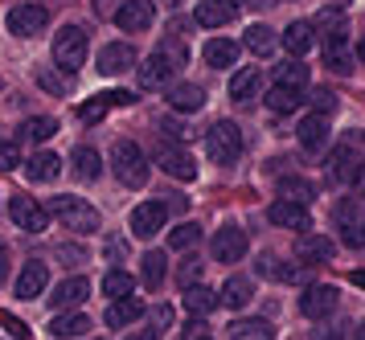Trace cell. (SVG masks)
<instances>
[{
    "instance_id": "6da1fadb",
    "label": "cell",
    "mask_w": 365,
    "mask_h": 340,
    "mask_svg": "<svg viewBox=\"0 0 365 340\" xmlns=\"http://www.w3.org/2000/svg\"><path fill=\"white\" fill-rule=\"evenodd\" d=\"M50 213L66 230H74V234H91V230H99V210H95L91 201H83V197H70V193L53 197Z\"/></svg>"
},
{
    "instance_id": "7a4b0ae2",
    "label": "cell",
    "mask_w": 365,
    "mask_h": 340,
    "mask_svg": "<svg viewBox=\"0 0 365 340\" xmlns=\"http://www.w3.org/2000/svg\"><path fill=\"white\" fill-rule=\"evenodd\" d=\"M86 49H91V41H86L83 25H62V33L53 37V62H58V70L78 74L86 66Z\"/></svg>"
},
{
    "instance_id": "3957f363",
    "label": "cell",
    "mask_w": 365,
    "mask_h": 340,
    "mask_svg": "<svg viewBox=\"0 0 365 340\" xmlns=\"http://www.w3.org/2000/svg\"><path fill=\"white\" fill-rule=\"evenodd\" d=\"M111 168H115V177L128 185V189H140L144 180H148V156H144V148L132 144V140H119L111 148Z\"/></svg>"
},
{
    "instance_id": "277c9868",
    "label": "cell",
    "mask_w": 365,
    "mask_h": 340,
    "mask_svg": "<svg viewBox=\"0 0 365 340\" xmlns=\"http://www.w3.org/2000/svg\"><path fill=\"white\" fill-rule=\"evenodd\" d=\"M361 148H365V135H357V131L341 135V144L329 152V180H357V172L365 164Z\"/></svg>"
},
{
    "instance_id": "5b68a950",
    "label": "cell",
    "mask_w": 365,
    "mask_h": 340,
    "mask_svg": "<svg viewBox=\"0 0 365 340\" xmlns=\"http://www.w3.org/2000/svg\"><path fill=\"white\" fill-rule=\"evenodd\" d=\"M205 152H210L214 164H234L238 160V156H242V131H238V123H230V119L214 123V128L205 131Z\"/></svg>"
},
{
    "instance_id": "8992f818",
    "label": "cell",
    "mask_w": 365,
    "mask_h": 340,
    "mask_svg": "<svg viewBox=\"0 0 365 340\" xmlns=\"http://www.w3.org/2000/svg\"><path fill=\"white\" fill-rule=\"evenodd\" d=\"M336 230L345 246L365 250V201H336Z\"/></svg>"
},
{
    "instance_id": "52a82bcc",
    "label": "cell",
    "mask_w": 365,
    "mask_h": 340,
    "mask_svg": "<svg viewBox=\"0 0 365 340\" xmlns=\"http://www.w3.org/2000/svg\"><path fill=\"white\" fill-rule=\"evenodd\" d=\"M9 217H13V226L25 230V234H46V230H50V210L37 205L34 197H13V201H9Z\"/></svg>"
},
{
    "instance_id": "ba28073f",
    "label": "cell",
    "mask_w": 365,
    "mask_h": 340,
    "mask_svg": "<svg viewBox=\"0 0 365 340\" xmlns=\"http://www.w3.org/2000/svg\"><path fill=\"white\" fill-rule=\"evenodd\" d=\"M156 164H160V172H168V177H177V180H193V177H197V164H193V156H189L177 140L156 144Z\"/></svg>"
},
{
    "instance_id": "9c48e42d",
    "label": "cell",
    "mask_w": 365,
    "mask_h": 340,
    "mask_svg": "<svg viewBox=\"0 0 365 340\" xmlns=\"http://www.w3.org/2000/svg\"><path fill=\"white\" fill-rule=\"evenodd\" d=\"M267 217H271V226H279V230H296V234H308V230H312V213H308V205L287 201V197L271 201Z\"/></svg>"
},
{
    "instance_id": "30bf717a",
    "label": "cell",
    "mask_w": 365,
    "mask_h": 340,
    "mask_svg": "<svg viewBox=\"0 0 365 340\" xmlns=\"http://www.w3.org/2000/svg\"><path fill=\"white\" fill-rule=\"evenodd\" d=\"M165 222H168V205L165 201H140L132 210V234L135 238H156L160 230H165Z\"/></svg>"
},
{
    "instance_id": "8fae6325",
    "label": "cell",
    "mask_w": 365,
    "mask_h": 340,
    "mask_svg": "<svg viewBox=\"0 0 365 340\" xmlns=\"http://www.w3.org/2000/svg\"><path fill=\"white\" fill-rule=\"evenodd\" d=\"M296 135H299V148L304 152H312V156H320L324 148H329V115H320V111H312V115H304L299 119V128H296Z\"/></svg>"
},
{
    "instance_id": "7c38bea8",
    "label": "cell",
    "mask_w": 365,
    "mask_h": 340,
    "mask_svg": "<svg viewBox=\"0 0 365 340\" xmlns=\"http://www.w3.org/2000/svg\"><path fill=\"white\" fill-rule=\"evenodd\" d=\"M46 25H50V13L41 4H17V9H9V33H17V37H34Z\"/></svg>"
},
{
    "instance_id": "4fadbf2b",
    "label": "cell",
    "mask_w": 365,
    "mask_h": 340,
    "mask_svg": "<svg viewBox=\"0 0 365 340\" xmlns=\"http://www.w3.org/2000/svg\"><path fill=\"white\" fill-rule=\"evenodd\" d=\"M135 66V49L128 46V41H111V46L99 49V62H95V70L99 74H107V78H115V74H128Z\"/></svg>"
},
{
    "instance_id": "5bb4252c",
    "label": "cell",
    "mask_w": 365,
    "mask_h": 340,
    "mask_svg": "<svg viewBox=\"0 0 365 340\" xmlns=\"http://www.w3.org/2000/svg\"><path fill=\"white\" fill-rule=\"evenodd\" d=\"M332 308H336V287H329V283H312L308 292L299 295V311L308 320H324Z\"/></svg>"
},
{
    "instance_id": "9a60e30c",
    "label": "cell",
    "mask_w": 365,
    "mask_h": 340,
    "mask_svg": "<svg viewBox=\"0 0 365 340\" xmlns=\"http://www.w3.org/2000/svg\"><path fill=\"white\" fill-rule=\"evenodd\" d=\"M152 16H156V9H152L148 0H128V4L115 9V25L123 33H144L152 25Z\"/></svg>"
},
{
    "instance_id": "2e32d148",
    "label": "cell",
    "mask_w": 365,
    "mask_h": 340,
    "mask_svg": "<svg viewBox=\"0 0 365 340\" xmlns=\"http://www.w3.org/2000/svg\"><path fill=\"white\" fill-rule=\"evenodd\" d=\"M91 299V283H86L83 275H74V279H62L58 287H53L50 295V304L58 311H70V308H78V304H86Z\"/></svg>"
},
{
    "instance_id": "e0dca14e",
    "label": "cell",
    "mask_w": 365,
    "mask_h": 340,
    "mask_svg": "<svg viewBox=\"0 0 365 340\" xmlns=\"http://www.w3.org/2000/svg\"><path fill=\"white\" fill-rule=\"evenodd\" d=\"M46 283H50V267L41 259H29L17 275V295L21 299H37V295L46 292Z\"/></svg>"
},
{
    "instance_id": "ac0fdd59",
    "label": "cell",
    "mask_w": 365,
    "mask_h": 340,
    "mask_svg": "<svg viewBox=\"0 0 365 340\" xmlns=\"http://www.w3.org/2000/svg\"><path fill=\"white\" fill-rule=\"evenodd\" d=\"M214 259L217 262H238L242 254H247V234L238 226H226V230H217L214 234Z\"/></svg>"
},
{
    "instance_id": "d6986e66",
    "label": "cell",
    "mask_w": 365,
    "mask_h": 340,
    "mask_svg": "<svg viewBox=\"0 0 365 340\" xmlns=\"http://www.w3.org/2000/svg\"><path fill=\"white\" fill-rule=\"evenodd\" d=\"M197 25L205 29H217V25H226L238 16V0H197Z\"/></svg>"
},
{
    "instance_id": "ffe728a7",
    "label": "cell",
    "mask_w": 365,
    "mask_h": 340,
    "mask_svg": "<svg viewBox=\"0 0 365 340\" xmlns=\"http://www.w3.org/2000/svg\"><path fill=\"white\" fill-rule=\"evenodd\" d=\"M173 74H177V66L168 62V58H160V53H152L148 62L140 66V86L144 91H160V86L173 82Z\"/></svg>"
},
{
    "instance_id": "44dd1931",
    "label": "cell",
    "mask_w": 365,
    "mask_h": 340,
    "mask_svg": "<svg viewBox=\"0 0 365 340\" xmlns=\"http://www.w3.org/2000/svg\"><path fill=\"white\" fill-rule=\"evenodd\" d=\"M332 254H336L332 238H324V234H299V242H296L299 262H329Z\"/></svg>"
},
{
    "instance_id": "7402d4cb",
    "label": "cell",
    "mask_w": 365,
    "mask_h": 340,
    "mask_svg": "<svg viewBox=\"0 0 365 340\" xmlns=\"http://www.w3.org/2000/svg\"><path fill=\"white\" fill-rule=\"evenodd\" d=\"M238 41H230V37H214V41H205V49H201V58H205V66H214V70H226V66L238 62Z\"/></svg>"
},
{
    "instance_id": "603a6c76",
    "label": "cell",
    "mask_w": 365,
    "mask_h": 340,
    "mask_svg": "<svg viewBox=\"0 0 365 340\" xmlns=\"http://www.w3.org/2000/svg\"><path fill=\"white\" fill-rule=\"evenodd\" d=\"M201 103H205V91H201L197 82H181V86H173L168 91V107L181 115H193L201 111Z\"/></svg>"
},
{
    "instance_id": "cb8c5ba5",
    "label": "cell",
    "mask_w": 365,
    "mask_h": 340,
    "mask_svg": "<svg viewBox=\"0 0 365 340\" xmlns=\"http://www.w3.org/2000/svg\"><path fill=\"white\" fill-rule=\"evenodd\" d=\"M140 316H144V299L123 295V299H111V308H107V324L111 328H128V324H135Z\"/></svg>"
},
{
    "instance_id": "d4e9b609",
    "label": "cell",
    "mask_w": 365,
    "mask_h": 340,
    "mask_svg": "<svg viewBox=\"0 0 365 340\" xmlns=\"http://www.w3.org/2000/svg\"><path fill=\"white\" fill-rule=\"evenodd\" d=\"M316 46V33L308 21H296V25H287L283 29V49H287V58H299V53H308Z\"/></svg>"
},
{
    "instance_id": "484cf974",
    "label": "cell",
    "mask_w": 365,
    "mask_h": 340,
    "mask_svg": "<svg viewBox=\"0 0 365 340\" xmlns=\"http://www.w3.org/2000/svg\"><path fill=\"white\" fill-rule=\"evenodd\" d=\"M267 107H271L275 115L299 111V107H304V91H299V86H279V82H275V86L267 91Z\"/></svg>"
},
{
    "instance_id": "4316f807",
    "label": "cell",
    "mask_w": 365,
    "mask_h": 340,
    "mask_svg": "<svg viewBox=\"0 0 365 340\" xmlns=\"http://www.w3.org/2000/svg\"><path fill=\"white\" fill-rule=\"evenodd\" d=\"M25 172H29V180H37V185H46V180L62 177V156H53V152H37V156H29V164H25Z\"/></svg>"
},
{
    "instance_id": "83f0119b",
    "label": "cell",
    "mask_w": 365,
    "mask_h": 340,
    "mask_svg": "<svg viewBox=\"0 0 365 340\" xmlns=\"http://www.w3.org/2000/svg\"><path fill=\"white\" fill-rule=\"evenodd\" d=\"M217 304H222V295L210 292V287H201V283L185 287V311H189V316H210Z\"/></svg>"
},
{
    "instance_id": "f1b7e54d",
    "label": "cell",
    "mask_w": 365,
    "mask_h": 340,
    "mask_svg": "<svg viewBox=\"0 0 365 340\" xmlns=\"http://www.w3.org/2000/svg\"><path fill=\"white\" fill-rule=\"evenodd\" d=\"M259 86H263L259 66H247V70H238V74L230 78V98H238V103H250V98L259 95Z\"/></svg>"
},
{
    "instance_id": "f546056e",
    "label": "cell",
    "mask_w": 365,
    "mask_h": 340,
    "mask_svg": "<svg viewBox=\"0 0 365 340\" xmlns=\"http://www.w3.org/2000/svg\"><path fill=\"white\" fill-rule=\"evenodd\" d=\"M86 328H91V320H86L83 311H58L50 320V332L58 340H74V336H83Z\"/></svg>"
},
{
    "instance_id": "4dcf8cb0",
    "label": "cell",
    "mask_w": 365,
    "mask_h": 340,
    "mask_svg": "<svg viewBox=\"0 0 365 340\" xmlns=\"http://www.w3.org/2000/svg\"><path fill=\"white\" fill-rule=\"evenodd\" d=\"M140 275H144V287H148V292H160V283H165V275H168V259L160 250H148V254L140 259Z\"/></svg>"
},
{
    "instance_id": "1f68e13d",
    "label": "cell",
    "mask_w": 365,
    "mask_h": 340,
    "mask_svg": "<svg viewBox=\"0 0 365 340\" xmlns=\"http://www.w3.org/2000/svg\"><path fill=\"white\" fill-rule=\"evenodd\" d=\"M17 131H21V140H25V144H46V140H53V135H58V119H50V115H37V119H25Z\"/></svg>"
},
{
    "instance_id": "d6a6232c",
    "label": "cell",
    "mask_w": 365,
    "mask_h": 340,
    "mask_svg": "<svg viewBox=\"0 0 365 340\" xmlns=\"http://www.w3.org/2000/svg\"><path fill=\"white\" fill-rule=\"evenodd\" d=\"M217 295H222L226 308H247L250 299H255V287H250L247 275H234V279H226V287H222Z\"/></svg>"
},
{
    "instance_id": "836d02e7",
    "label": "cell",
    "mask_w": 365,
    "mask_h": 340,
    "mask_svg": "<svg viewBox=\"0 0 365 340\" xmlns=\"http://www.w3.org/2000/svg\"><path fill=\"white\" fill-rule=\"evenodd\" d=\"M74 172L83 180H99L103 177V160H99V152L91 144H83V148H74Z\"/></svg>"
},
{
    "instance_id": "e575fe53",
    "label": "cell",
    "mask_w": 365,
    "mask_h": 340,
    "mask_svg": "<svg viewBox=\"0 0 365 340\" xmlns=\"http://www.w3.org/2000/svg\"><path fill=\"white\" fill-rule=\"evenodd\" d=\"M324 66H329L332 74H349V66H353V53H349V41H324Z\"/></svg>"
},
{
    "instance_id": "d590c367",
    "label": "cell",
    "mask_w": 365,
    "mask_h": 340,
    "mask_svg": "<svg viewBox=\"0 0 365 340\" xmlns=\"http://www.w3.org/2000/svg\"><path fill=\"white\" fill-rule=\"evenodd\" d=\"M230 340H275V328L267 320H238L230 324Z\"/></svg>"
},
{
    "instance_id": "8d00e7d4",
    "label": "cell",
    "mask_w": 365,
    "mask_h": 340,
    "mask_svg": "<svg viewBox=\"0 0 365 340\" xmlns=\"http://www.w3.org/2000/svg\"><path fill=\"white\" fill-rule=\"evenodd\" d=\"M135 292V279L123 271V267H115V271H107L103 275V295H111V299H123V295Z\"/></svg>"
},
{
    "instance_id": "74e56055",
    "label": "cell",
    "mask_w": 365,
    "mask_h": 340,
    "mask_svg": "<svg viewBox=\"0 0 365 340\" xmlns=\"http://www.w3.org/2000/svg\"><path fill=\"white\" fill-rule=\"evenodd\" d=\"M197 242H201V226L197 222H181V226L168 234V246H173V250H193Z\"/></svg>"
},
{
    "instance_id": "f35d334b",
    "label": "cell",
    "mask_w": 365,
    "mask_h": 340,
    "mask_svg": "<svg viewBox=\"0 0 365 340\" xmlns=\"http://www.w3.org/2000/svg\"><path fill=\"white\" fill-rule=\"evenodd\" d=\"M279 86H308V66L299 62V58H287V62L279 66Z\"/></svg>"
},
{
    "instance_id": "ab89813d",
    "label": "cell",
    "mask_w": 365,
    "mask_h": 340,
    "mask_svg": "<svg viewBox=\"0 0 365 340\" xmlns=\"http://www.w3.org/2000/svg\"><path fill=\"white\" fill-rule=\"evenodd\" d=\"M271 46H275V29H271V25H250L247 29V49L250 53H271Z\"/></svg>"
},
{
    "instance_id": "60d3db41",
    "label": "cell",
    "mask_w": 365,
    "mask_h": 340,
    "mask_svg": "<svg viewBox=\"0 0 365 340\" xmlns=\"http://www.w3.org/2000/svg\"><path fill=\"white\" fill-rule=\"evenodd\" d=\"M279 193L287 197V201H299V205H308L316 197V189L308 185V180H299V177H287V180H279Z\"/></svg>"
},
{
    "instance_id": "b9f144b4",
    "label": "cell",
    "mask_w": 365,
    "mask_h": 340,
    "mask_svg": "<svg viewBox=\"0 0 365 340\" xmlns=\"http://www.w3.org/2000/svg\"><path fill=\"white\" fill-rule=\"evenodd\" d=\"M21 148L17 140H0V172H13V168H21Z\"/></svg>"
},
{
    "instance_id": "7bdbcfd3",
    "label": "cell",
    "mask_w": 365,
    "mask_h": 340,
    "mask_svg": "<svg viewBox=\"0 0 365 340\" xmlns=\"http://www.w3.org/2000/svg\"><path fill=\"white\" fill-rule=\"evenodd\" d=\"M107 107H111V103L99 95V103H86V107H78V119H83V123H99L103 115H107Z\"/></svg>"
},
{
    "instance_id": "ee69618b",
    "label": "cell",
    "mask_w": 365,
    "mask_h": 340,
    "mask_svg": "<svg viewBox=\"0 0 365 340\" xmlns=\"http://www.w3.org/2000/svg\"><path fill=\"white\" fill-rule=\"evenodd\" d=\"M156 53H160V58H168V62L177 66V70L185 66V46H181V41H173V37H168V41H165L160 49H156Z\"/></svg>"
},
{
    "instance_id": "f6af8a7d",
    "label": "cell",
    "mask_w": 365,
    "mask_h": 340,
    "mask_svg": "<svg viewBox=\"0 0 365 340\" xmlns=\"http://www.w3.org/2000/svg\"><path fill=\"white\" fill-rule=\"evenodd\" d=\"M263 275H271V279H296V271H292V267H279V259H263Z\"/></svg>"
},
{
    "instance_id": "bcb514c9",
    "label": "cell",
    "mask_w": 365,
    "mask_h": 340,
    "mask_svg": "<svg viewBox=\"0 0 365 340\" xmlns=\"http://www.w3.org/2000/svg\"><path fill=\"white\" fill-rule=\"evenodd\" d=\"M312 107L320 115H332V107H336V95H332V91H316L312 95Z\"/></svg>"
},
{
    "instance_id": "7dc6e473",
    "label": "cell",
    "mask_w": 365,
    "mask_h": 340,
    "mask_svg": "<svg viewBox=\"0 0 365 340\" xmlns=\"http://www.w3.org/2000/svg\"><path fill=\"white\" fill-rule=\"evenodd\" d=\"M37 82H41L46 91H53V95H62V91H66V82L58 78V74H50V70H37Z\"/></svg>"
},
{
    "instance_id": "c3c4849f",
    "label": "cell",
    "mask_w": 365,
    "mask_h": 340,
    "mask_svg": "<svg viewBox=\"0 0 365 340\" xmlns=\"http://www.w3.org/2000/svg\"><path fill=\"white\" fill-rule=\"evenodd\" d=\"M197 275H201V262L189 259V262L181 267V287H193V283H197Z\"/></svg>"
},
{
    "instance_id": "681fc988",
    "label": "cell",
    "mask_w": 365,
    "mask_h": 340,
    "mask_svg": "<svg viewBox=\"0 0 365 340\" xmlns=\"http://www.w3.org/2000/svg\"><path fill=\"white\" fill-rule=\"evenodd\" d=\"M160 332H165V328L152 324V328H135V332H128L123 340H160Z\"/></svg>"
},
{
    "instance_id": "f907efd6",
    "label": "cell",
    "mask_w": 365,
    "mask_h": 340,
    "mask_svg": "<svg viewBox=\"0 0 365 340\" xmlns=\"http://www.w3.org/2000/svg\"><path fill=\"white\" fill-rule=\"evenodd\" d=\"M58 259H70V267H78V262L86 259V250H83V246H62V250H58Z\"/></svg>"
},
{
    "instance_id": "816d5d0a",
    "label": "cell",
    "mask_w": 365,
    "mask_h": 340,
    "mask_svg": "<svg viewBox=\"0 0 365 340\" xmlns=\"http://www.w3.org/2000/svg\"><path fill=\"white\" fill-rule=\"evenodd\" d=\"M0 324H4V328H9V332H13V336H29V328H25V324H21V320H17V316H0Z\"/></svg>"
},
{
    "instance_id": "f5cc1de1",
    "label": "cell",
    "mask_w": 365,
    "mask_h": 340,
    "mask_svg": "<svg viewBox=\"0 0 365 340\" xmlns=\"http://www.w3.org/2000/svg\"><path fill=\"white\" fill-rule=\"evenodd\" d=\"M95 13H103V16H115V0H95Z\"/></svg>"
},
{
    "instance_id": "db71d44e",
    "label": "cell",
    "mask_w": 365,
    "mask_h": 340,
    "mask_svg": "<svg viewBox=\"0 0 365 340\" xmlns=\"http://www.w3.org/2000/svg\"><path fill=\"white\" fill-rule=\"evenodd\" d=\"M357 197H365V164H361V172H357Z\"/></svg>"
},
{
    "instance_id": "11a10c76",
    "label": "cell",
    "mask_w": 365,
    "mask_h": 340,
    "mask_svg": "<svg viewBox=\"0 0 365 340\" xmlns=\"http://www.w3.org/2000/svg\"><path fill=\"white\" fill-rule=\"evenodd\" d=\"M4 259H9V250L0 246V279H4V271H9V262H4Z\"/></svg>"
},
{
    "instance_id": "9f6ffc18",
    "label": "cell",
    "mask_w": 365,
    "mask_h": 340,
    "mask_svg": "<svg viewBox=\"0 0 365 340\" xmlns=\"http://www.w3.org/2000/svg\"><path fill=\"white\" fill-rule=\"evenodd\" d=\"M353 283H357V287H365V271H353Z\"/></svg>"
},
{
    "instance_id": "6f0895ef",
    "label": "cell",
    "mask_w": 365,
    "mask_h": 340,
    "mask_svg": "<svg viewBox=\"0 0 365 340\" xmlns=\"http://www.w3.org/2000/svg\"><path fill=\"white\" fill-rule=\"evenodd\" d=\"M357 58H361V62H365V37H361V41H357Z\"/></svg>"
},
{
    "instance_id": "680465c9",
    "label": "cell",
    "mask_w": 365,
    "mask_h": 340,
    "mask_svg": "<svg viewBox=\"0 0 365 340\" xmlns=\"http://www.w3.org/2000/svg\"><path fill=\"white\" fill-rule=\"evenodd\" d=\"M357 340H365V320H361V324H357Z\"/></svg>"
},
{
    "instance_id": "91938a15",
    "label": "cell",
    "mask_w": 365,
    "mask_h": 340,
    "mask_svg": "<svg viewBox=\"0 0 365 340\" xmlns=\"http://www.w3.org/2000/svg\"><path fill=\"white\" fill-rule=\"evenodd\" d=\"M189 340H193V336H189ZM197 340H210V336H197Z\"/></svg>"
},
{
    "instance_id": "94428289",
    "label": "cell",
    "mask_w": 365,
    "mask_h": 340,
    "mask_svg": "<svg viewBox=\"0 0 365 340\" xmlns=\"http://www.w3.org/2000/svg\"><path fill=\"white\" fill-rule=\"evenodd\" d=\"M185 340H189V336H185Z\"/></svg>"
}]
</instances>
